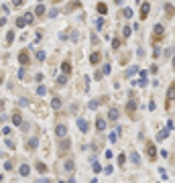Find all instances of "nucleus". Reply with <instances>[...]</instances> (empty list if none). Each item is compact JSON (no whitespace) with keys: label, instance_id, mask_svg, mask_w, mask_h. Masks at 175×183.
I'll list each match as a JSON object with an SVG mask.
<instances>
[{"label":"nucleus","instance_id":"obj_34","mask_svg":"<svg viewBox=\"0 0 175 183\" xmlns=\"http://www.w3.org/2000/svg\"><path fill=\"white\" fill-rule=\"evenodd\" d=\"M45 57H47L45 51H37V59H39V61H45Z\"/></svg>","mask_w":175,"mask_h":183},{"label":"nucleus","instance_id":"obj_38","mask_svg":"<svg viewBox=\"0 0 175 183\" xmlns=\"http://www.w3.org/2000/svg\"><path fill=\"white\" fill-rule=\"evenodd\" d=\"M92 169H94V173H100V171H102V165L94 161V167H92Z\"/></svg>","mask_w":175,"mask_h":183},{"label":"nucleus","instance_id":"obj_32","mask_svg":"<svg viewBox=\"0 0 175 183\" xmlns=\"http://www.w3.org/2000/svg\"><path fill=\"white\" fill-rule=\"evenodd\" d=\"M16 27H18V29L27 27V25H25V20H23V16H18V18H16Z\"/></svg>","mask_w":175,"mask_h":183},{"label":"nucleus","instance_id":"obj_29","mask_svg":"<svg viewBox=\"0 0 175 183\" xmlns=\"http://www.w3.org/2000/svg\"><path fill=\"white\" fill-rule=\"evenodd\" d=\"M37 94H39V96H45V94H47V87H45V85H39V87H37Z\"/></svg>","mask_w":175,"mask_h":183},{"label":"nucleus","instance_id":"obj_12","mask_svg":"<svg viewBox=\"0 0 175 183\" xmlns=\"http://www.w3.org/2000/svg\"><path fill=\"white\" fill-rule=\"evenodd\" d=\"M100 59H102L100 51H94V53L90 55V63H92V65H98V63H100Z\"/></svg>","mask_w":175,"mask_h":183},{"label":"nucleus","instance_id":"obj_6","mask_svg":"<svg viewBox=\"0 0 175 183\" xmlns=\"http://www.w3.org/2000/svg\"><path fill=\"white\" fill-rule=\"evenodd\" d=\"M149 10H151V2H141V18L143 20L149 16Z\"/></svg>","mask_w":175,"mask_h":183},{"label":"nucleus","instance_id":"obj_46","mask_svg":"<svg viewBox=\"0 0 175 183\" xmlns=\"http://www.w3.org/2000/svg\"><path fill=\"white\" fill-rule=\"evenodd\" d=\"M0 181H2V173H0Z\"/></svg>","mask_w":175,"mask_h":183},{"label":"nucleus","instance_id":"obj_21","mask_svg":"<svg viewBox=\"0 0 175 183\" xmlns=\"http://www.w3.org/2000/svg\"><path fill=\"white\" fill-rule=\"evenodd\" d=\"M23 20H25V25H31V22L35 20V16H33V12H27V14L23 16Z\"/></svg>","mask_w":175,"mask_h":183},{"label":"nucleus","instance_id":"obj_11","mask_svg":"<svg viewBox=\"0 0 175 183\" xmlns=\"http://www.w3.org/2000/svg\"><path fill=\"white\" fill-rule=\"evenodd\" d=\"M37 147H39V139H37V136H33V139L27 141V151H35Z\"/></svg>","mask_w":175,"mask_h":183},{"label":"nucleus","instance_id":"obj_19","mask_svg":"<svg viewBox=\"0 0 175 183\" xmlns=\"http://www.w3.org/2000/svg\"><path fill=\"white\" fill-rule=\"evenodd\" d=\"M18 173H20V175H23V177H27V175L31 173V167H29V165H20V169H18Z\"/></svg>","mask_w":175,"mask_h":183},{"label":"nucleus","instance_id":"obj_31","mask_svg":"<svg viewBox=\"0 0 175 183\" xmlns=\"http://www.w3.org/2000/svg\"><path fill=\"white\" fill-rule=\"evenodd\" d=\"M137 71H139V67H133V69H126V73H124V75H126V77H130V75H135Z\"/></svg>","mask_w":175,"mask_h":183},{"label":"nucleus","instance_id":"obj_16","mask_svg":"<svg viewBox=\"0 0 175 183\" xmlns=\"http://www.w3.org/2000/svg\"><path fill=\"white\" fill-rule=\"evenodd\" d=\"M61 71H63V75L71 73V63H69V61H63V63H61Z\"/></svg>","mask_w":175,"mask_h":183},{"label":"nucleus","instance_id":"obj_23","mask_svg":"<svg viewBox=\"0 0 175 183\" xmlns=\"http://www.w3.org/2000/svg\"><path fill=\"white\" fill-rule=\"evenodd\" d=\"M73 167H75V165H73V161H71V159L63 163V169H65V171H73Z\"/></svg>","mask_w":175,"mask_h":183},{"label":"nucleus","instance_id":"obj_42","mask_svg":"<svg viewBox=\"0 0 175 183\" xmlns=\"http://www.w3.org/2000/svg\"><path fill=\"white\" fill-rule=\"evenodd\" d=\"M96 27H98V29H102V27H104V18H98V22H96Z\"/></svg>","mask_w":175,"mask_h":183},{"label":"nucleus","instance_id":"obj_28","mask_svg":"<svg viewBox=\"0 0 175 183\" xmlns=\"http://www.w3.org/2000/svg\"><path fill=\"white\" fill-rule=\"evenodd\" d=\"M57 83L59 85H65V83H67V75H59L57 77Z\"/></svg>","mask_w":175,"mask_h":183},{"label":"nucleus","instance_id":"obj_15","mask_svg":"<svg viewBox=\"0 0 175 183\" xmlns=\"http://www.w3.org/2000/svg\"><path fill=\"white\" fill-rule=\"evenodd\" d=\"M12 124H14V126H20V124H23V116H20V112H14V114H12Z\"/></svg>","mask_w":175,"mask_h":183},{"label":"nucleus","instance_id":"obj_25","mask_svg":"<svg viewBox=\"0 0 175 183\" xmlns=\"http://www.w3.org/2000/svg\"><path fill=\"white\" fill-rule=\"evenodd\" d=\"M167 136H169V132H167V130L163 128V130H161V132L157 134V141H163V139H167Z\"/></svg>","mask_w":175,"mask_h":183},{"label":"nucleus","instance_id":"obj_33","mask_svg":"<svg viewBox=\"0 0 175 183\" xmlns=\"http://www.w3.org/2000/svg\"><path fill=\"white\" fill-rule=\"evenodd\" d=\"M110 71H112V67H110V65L106 63V65H104V69H102V75H108V73H110Z\"/></svg>","mask_w":175,"mask_h":183},{"label":"nucleus","instance_id":"obj_10","mask_svg":"<svg viewBox=\"0 0 175 183\" xmlns=\"http://www.w3.org/2000/svg\"><path fill=\"white\" fill-rule=\"evenodd\" d=\"M77 128H79L81 132H88V130H90V122L83 120V118H77Z\"/></svg>","mask_w":175,"mask_h":183},{"label":"nucleus","instance_id":"obj_24","mask_svg":"<svg viewBox=\"0 0 175 183\" xmlns=\"http://www.w3.org/2000/svg\"><path fill=\"white\" fill-rule=\"evenodd\" d=\"M37 171H41V173H47V165L43 163V161H39V163H37Z\"/></svg>","mask_w":175,"mask_h":183},{"label":"nucleus","instance_id":"obj_43","mask_svg":"<svg viewBox=\"0 0 175 183\" xmlns=\"http://www.w3.org/2000/svg\"><path fill=\"white\" fill-rule=\"evenodd\" d=\"M35 183H51V181H49V179H37Z\"/></svg>","mask_w":175,"mask_h":183},{"label":"nucleus","instance_id":"obj_7","mask_svg":"<svg viewBox=\"0 0 175 183\" xmlns=\"http://www.w3.org/2000/svg\"><path fill=\"white\" fill-rule=\"evenodd\" d=\"M173 96H175V85H169V92H167V100H165V106H167V108H171Z\"/></svg>","mask_w":175,"mask_h":183},{"label":"nucleus","instance_id":"obj_30","mask_svg":"<svg viewBox=\"0 0 175 183\" xmlns=\"http://www.w3.org/2000/svg\"><path fill=\"white\" fill-rule=\"evenodd\" d=\"M14 41V31H8L6 33V43H12Z\"/></svg>","mask_w":175,"mask_h":183},{"label":"nucleus","instance_id":"obj_44","mask_svg":"<svg viewBox=\"0 0 175 183\" xmlns=\"http://www.w3.org/2000/svg\"><path fill=\"white\" fill-rule=\"evenodd\" d=\"M4 106H6V102H4V100H0V112L4 110Z\"/></svg>","mask_w":175,"mask_h":183},{"label":"nucleus","instance_id":"obj_4","mask_svg":"<svg viewBox=\"0 0 175 183\" xmlns=\"http://www.w3.org/2000/svg\"><path fill=\"white\" fill-rule=\"evenodd\" d=\"M18 61H20V65H23V67H27V65L31 63V55H29V51H20V53H18Z\"/></svg>","mask_w":175,"mask_h":183},{"label":"nucleus","instance_id":"obj_40","mask_svg":"<svg viewBox=\"0 0 175 183\" xmlns=\"http://www.w3.org/2000/svg\"><path fill=\"white\" fill-rule=\"evenodd\" d=\"M122 12H124V16H128V18H130V16H133V8H124Z\"/></svg>","mask_w":175,"mask_h":183},{"label":"nucleus","instance_id":"obj_22","mask_svg":"<svg viewBox=\"0 0 175 183\" xmlns=\"http://www.w3.org/2000/svg\"><path fill=\"white\" fill-rule=\"evenodd\" d=\"M51 108H53V110H59V108H61V100H59V98H53V100H51Z\"/></svg>","mask_w":175,"mask_h":183},{"label":"nucleus","instance_id":"obj_14","mask_svg":"<svg viewBox=\"0 0 175 183\" xmlns=\"http://www.w3.org/2000/svg\"><path fill=\"white\" fill-rule=\"evenodd\" d=\"M118 116H120V112H118L116 108H110V110H108V120H118Z\"/></svg>","mask_w":175,"mask_h":183},{"label":"nucleus","instance_id":"obj_36","mask_svg":"<svg viewBox=\"0 0 175 183\" xmlns=\"http://www.w3.org/2000/svg\"><path fill=\"white\" fill-rule=\"evenodd\" d=\"M130 33H133V29H130V27H124V29H122V35H124V37H130Z\"/></svg>","mask_w":175,"mask_h":183},{"label":"nucleus","instance_id":"obj_27","mask_svg":"<svg viewBox=\"0 0 175 183\" xmlns=\"http://www.w3.org/2000/svg\"><path fill=\"white\" fill-rule=\"evenodd\" d=\"M112 49H116V51L120 49V39H118V37H116V39H112Z\"/></svg>","mask_w":175,"mask_h":183},{"label":"nucleus","instance_id":"obj_39","mask_svg":"<svg viewBox=\"0 0 175 183\" xmlns=\"http://www.w3.org/2000/svg\"><path fill=\"white\" fill-rule=\"evenodd\" d=\"M108 139H110V143H116V141H118V134H116V132H110Z\"/></svg>","mask_w":175,"mask_h":183},{"label":"nucleus","instance_id":"obj_35","mask_svg":"<svg viewBox=\"0 0 175 183\" xmlns=\"http://www.w3.org/2000/svg\"><path fill=\"white\" fill-rule=\"evenodd\" d=\"M124 163H126V155H118V165L122 167Z\"/></svg>","mask_w":175,"mask_h":183},{"label":"nucleus","instance_id":"obj_17","mask_svg":"<svg viewBox=\"0 0 175 183\" xmlns=\"http://www.w3.org/2000/svg\"><path fill=\"white\" fill-rule=\"evenodd\" d=\"M130 161H133L135 165H141V155L137 151H133V153H130Z\"/></svg>","mask_w":175,"mask_h":183},{"label":"nucleus","instance_id":"obj_5","mask_svg":"<svg viewBox=\"0 0 175 183\" xmlns=\"http://www.w3.org/2000/svg\"><path fill=\"white\" fill-rule=\"evenodd\" d=\"M55 134L59 136V139H65V136H67V126L65 124H57L55 126Z\"/></svg>","mask_w":175,"mask_h":183},{"label":"nucleus","instance_id":"obj_45","mask_svg":"<svg viewBox=\"0 0 175 183\" xmlns=\"http://www.w3.org/2000/svg\"><path fill=\"white\" fill-rule=\"evenodd\" d=\"M4 81V73H0V83H2Z\"/></svg>","mask_w":175,"mask_h":183},{"label":"nucleus","instance_id":"obj_18","mask_svg":"<svg viewBox=\"0 0 175 183\" xmlns=\"http://www.w3.org/2000/svg\"><path fill=\"white\" fill-rule=\"evenodd\" d=\"M96 10H98V12H100V14H102V16H104V14H106V12H108V6H106V4H104V2H98V6H96Z\"/></svg>","mask_w":175,"mask_h":183},{"label":"nucleus","instance_id":"obj_3","mask_svg":"<svg viewBox=\"0 0 175 183\" xmlns=\"http://www.w3.org/2000/svg\"><path fill=\"white\" fill-rule=\"evenodd\" d=\"M57 149H59V153H65V151H69L71 149V139H59V145H57Z\"/></svg>","mask_w":175,"mask_h":183},{"label":"nucleus","instance_id":"obj_20","mask_svg":"<svg viewBox=\"0 0 175 183\" xmlns=\"http://www.w3.org/2000/svg\"><path fill=\"white\" fill-rule=\"evenodd\" d=\"M43 14H45V6H43V4H39V6L35 8V12H33V16H43Z\"/></svg>","mask_w":175,"mask_h":183},{"label":"nucleus","instance_id":"obj_37","mask_svg":"<svg viewBox=\"0 0 175 183\" xmlns=\"http://www.w3.org/2000/svg\"><path fill=\"white\" fill-rule=\"evenodd\" d=\"M57 14H59V10H57V8H51V10H49V18H55Z\"/></svg>","mask_w":175,"mask_h":183},{"label":"nucleus","instance_id":"obj_9","mask_svg":"<svg viewBox=\"0 0 175 183\" xmlns=\"http://www.w3.org/2000/svg\"><path fill=\"white\" fill-rule=\"evenodd\" d=\"M139 75H141V77H139V81H135V83L141 85V87H145V85H147V71H145V69H139Z\"/></svg>","mask_w":175,"mask_h":183},{"label":"nucleus","instance_id":"obj_2","mask_svg":"<svg viewBox=\"0 0 175 183\" xmlns=\"http://www.w3.org/2000/svg\"><path fill=\"white\" fill-rule=\"evenodd\" d=\"M137 108H139V102H137V98L128 100V104H126V112H128V116H130V118H135V112H137Z\"/></svg>","mask_w":175,"mask_h":183},{"label":"nucleus","instance_id":"obj_41","mask_svg":"<svg viewBox=\"0 0 175 183\" xmlns=\"http://www.w3.org/2000/svg\"><path fill=\"white\" fill-rule=\"evenodd\" d=\"M4 169L10 171V169H12V161H6V163H4Z\"/></svg>","mask_w":175,"mask_h":183},{"label":"nucleus","instance_id":"obj_1","mask_svg":"<svg viewBox=\"0 0 175 183\" xmlns=\"http://www.w3.org/2000/svg\"><path fill=\"white\" fill-rule=\"evenodd\" d=\"M145 151H147V157H149V161H155L157 159V147L153 145V143H147V147H145Z\"/></svg>","mask_w":175,"mask_h":183},{"label":"nucleus","instance_id":"obj_26","mask_svg":"<svg viewBox=\"0 0 175 183\" xmlns=\"http://www.w3.org/2000/svg\"><path fill=\"white\" fill-rule=\"evenodd\" d=\"M98 106H100V100H92L90 104H88V108H90V110H96Z\"/></svg>","mask_w":175,"mask_h":183},{"label":"nucleus","instance_id":"obj_13","mask_svg":"<svg viewBox=\"0 0 175 183\" xmlns=\"http://www.w3.org/2000/svg\"><path fill=\"white\" fill-rule=\"evenodd\" d=\"M96 128H98V132H104V128H106V120H104L102 116L96 118Z\"/></svg>","mask_w":175,"mask_h":183},{"label":"nucleus","instance_id":"obj_8","mask_svg":"<svg viewBox=\"0 0 175 183\" xmlns=\"http://www.w3.org/2000/svg\"><path fill=\"white\" fill-rule=\"evenodd\" d=\"M155 35V41H159V39H163V35H165V29H163V25H155V31H153Z\"/></svg>","mask_w":175,"mask_h":183}]
</instances>
